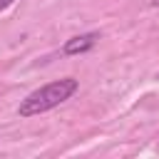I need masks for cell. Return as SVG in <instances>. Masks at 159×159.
<instances>
[{"label":"cell","mask_w":159,"mask_h":159,"mask_svg":"<svg viewBox=\"0 0 159 159\" xmlns=\"http://www.w3.org/2000/svg\"><path fill=\"white\" fill-rule=\"evenodd\" d=\"M77 89H80V80H75V77L52 80V82L37 87V89H32L25 99H20V104H17V117L30 119V117L45 114V112L65 104Z\"/></svg>","instance_id":"cell-1"},{"label":"cell","mask_w":159,"mask_h":159,"mask_svg":"<svg viewBox=\"0 0 159 159\" xmlns=\"http://www.w3.org/2000/svg\"><path fill=\"white\" fill-rule=\"evenodd\" d=\"M99 32H82V35H75V37H70L65 45H62V55H67V57H72V55H84V52H89L97 42H99Z\"/></svg>","instance_id":"cell-2"},{"label":"cell","mask_w":159,"mask_h":159,"mask_svg":"<svg viewBox=\"0 0 159 159\" xmlns=\"http://www.w3.org/2000/svg\"><path fill=\"white\" fill-rule=\"evenodd\" d=\"M15 2H17V0H0V12H2V10H7V7H10V5H15Z\"/></svg>","instance_id":"cell-3"},{"label":"cell","mask_w":159,"mask_h":159,"mask_svg":"<svg viewBox=\"0 0 159 159\" xmlns=\"http://www.w3.org/2000/svg\"><path fill=\"white\" fill-rule=\"evenodd\" d=\"M152 5H154V7H159V0H152Z\"/></svg>","instance_id":"cell-4"},{"label":"cell","mask_w":159,"mask_h":159,"mask_svg":"<svg viewBox=\"0 0 159 159\" xmlns=\"http://www.w3.org/2000/svg\"><path fill=\"white\" fill-rule=\"evenodd\" d=\"M157 80H159V75H157Z\"/></svg>","instance_id":"cell-5"},{"label":"cell","mask_w":159,"mask_h":159,"mask_svg":"<svg viewBox=\"0 0 159 159\" xmlns=\"http://www.w3.org/2000/svg\"><path fill=\"white\" fill-rule=\"evenodd\" d=\"M157 149H159V144H157Z\"/></svg>","instance_id":"cell-6"}]
</instances>
